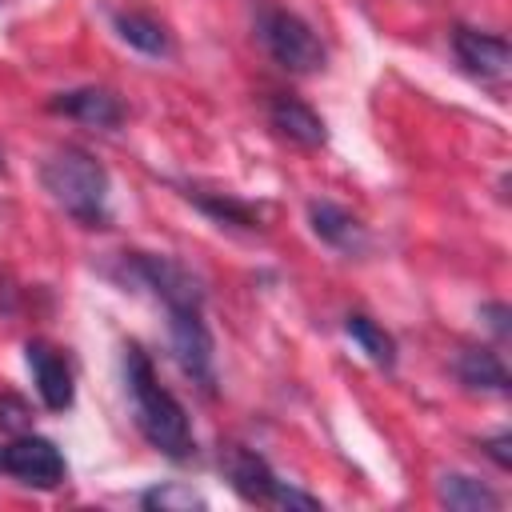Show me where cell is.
<instances>
[{"label":"cell","mask_w":512,"mask_h":512,"mask_svg":"<svg viewBox=\"0 0 512 512\" xmlns=\"http://www.w3.org/2000/svg\"><path fill=\"white\" fill-rule=\"evenodd\" d=\"M124 384H128V396H132V412H136V424L144 432V440L172 456V460H184L192 452V428H188V416L180 408V400L156 380V368L152 360L128 344L124 348Z\"/></svg>","instance_id":"obj_1"},{"label":"cell","mask_w":512,"mask_h":512,"mask_svg":"<svg viewBox=\"0 0 512 512\" xmlns=\"http://www.w3.org/2000/svg\"><path fill=\"white\" fill-rule=\"evenodd\" d=\"M44 192L80 224H104L108 220V172L80 148H60L40 168Z\"/></svg>","instance_id":"obj_2"},{"label":"cell","mask_w":512,"mask_h":512,"mask_svg":"<svg viewBox=\"0 0 512 512\" xmlns=\"http://www.w3.org/2000/svg\"><path fill=\"white\" fill-rule=\"evenodd\" d=\"M256 36H260V44H264V52L280 64V68H288V72H316V68H324V44H320V36L296 16V12H284V8H268L264 16H260V24H256Z\"/></svg>","instance_id":"obj_3"},{"label":"cell","mask_w":512,"mask_h":512,"mask_svg":"<svg viewBox=\"0 0 512 512\" xmlns=\"http://www.w3.org/2000/svg\"><path fill=\"white\" fill-rule=\"evenodd\" d=\"M164 308H168V340H172L176 364L184 368V376L192 384L212 392L216 368H212V336L204 324V300H180V304H164Z\"/></svg>","instance_id":"obj_4"},{"label":"cell","mask_w":512,"mask_h":512,"mask_svg":"<svg viewBox=\"0 0 512 512\" xmlns=\"http://www.w3.org/2000/svg\"><path fill=\"white\" fill-rule=\"evenodd\" d=\"M228 480L232 488L248 500V504H276V508H316L312 496L296 492L288 480H280L256 452H244V448H232L228 452Z\"/></svg>","instance_id":"obj_5"},{"label":"cell","mask_w":512,"mask_h":512,"mask_svg":"<svg viewBox=\"0 0 512 512\" xmlns=\"http://www.w3.org/2000/svg\"><path fill=\"white\" fill-rule=\"evenodd\" d=\"M0 468L16 476L28 488H56L64 480V456L44 436H16L8 448H0Z\"/></svg>","instance_id":"obj_6"},{"label":"cell","mask_w":512,"mask_h":512,"mask_svg":"<svg viewBox=\"0 0 512 512\" xmlns=\"http://www.w3.org/2000/svg\"><path fill=\"white\" fill-rule=\"evenodd\" d=\"M452 48H456V60L464 64V72L476 76L480 84H504L508 80L512 48H508L504 36L476 32V28H456L452 32Z\"/></svg>","instance_id":"obj_7"},{"label":"cell","mask_w":512,"mask_h":512,"mask_svg":"<svg viewBox=\"0 0 512 512\" xmlns=\"http://www.w3.org/2000/svg\"><path fill=\"white\" fill-rule=\"evenodd\" d=\"M24 356H28V368H32V380H36V392H40L44 408H52V412L72 408V368H68V360L44 340H32L24 348Z\"/></svg>","instance_id":"obj_8"},{"label":"cell","mask_w":512,"mask_h":512,"mask_svg":"<svg viewBox=\"0 0 512 512\" xmlns=\"http://www.w3.org/2000/svg\"><path fill=\"white\" fill-rule=\"evenodd\" d=\"M48 108L60 112V116H72L80 124H92V128H116L120 116H124L120 100L108 88H72V92H60V96L48 100Z\"/></svg>","instance_id":"obj_9"},{"label":"cell","mask_w":512,"mask_h":512,"mask_svg":"<svg viewBox=\"0 0 512 512\" xmlns=\"http://www.w3.org/2000/svg\"><path fill=\"white\" fill-rule=\"evenodd\" d=\"M268 120H272V128H276L280 136H288V140L300 144V148H320V144L328 140L324 120H320L308 104H300V100H292V96H276V100L268 104Z\"/></svg>","instance_id":"obj_10"},{"label":"cell","mask_w":512,"mask_h":512,"mask_svg":"<svg viewBox=\"0 0 512 512\" xmlns=\"http://www.w3.org/2000/svg\"><path fill=\"white\" fill-rule=\"evenodd\" d=\"M308 220H312V232L324 244L340 248V252H360L364 240H368L364 236V224L352 212H344L340 204H332V200H312L308 204Z\"/></svg>","instance_id":"obj_11"},{"label":"cell","mask_w":512,"mask_h":512,"mask_svg":"<svg viewBox=\"0 0 512 512\" xmlns=\"http://www.w3.org/2000/svg\"><path fill=\"white\" fill-rule=\"evenodd\" d=\"M456 376L476 392H508V368L488 348H464L456 360Z\"/></svg>","instance_id":"obj_12"},{"label":"cell","mask_w":512,"mask_h":512,"mask_svg":"<svg viewBox=\"0 0 512 512\" xmlns=\"http://www.w3.org/2000/svg\"><path fill=\"white\" fill-rule=\"evenodd\" d=\"M116 32H120V40L124 44H132V48H140L144 56H164L168 52V32H164V24L156 20V16H148V12H116Z\"/></svg>","instance_id":"obj_13"},{"label":"cell","mask_w":512,"mask_h":512,"mask_svg":"<svg viewBox=\"0 0 512 512\" xmlns=\"http://www.w3.org/2000/svg\"><path fill=\"white\" fill-rule=\"evenodd\" d=\"M440 500L456 512H492V508H500V496L488 484H480L472 476H460V472L440 476Z\"/></svg>","instance_id":"obj_14"},{"label":"cell","mask_w":512,"mask_h":512,"mask_svg":"<svg viewBox=\"0 0 512 512\" xmlns=\"http://www.w3.org/2000/svg\"><path fill=\"white\" fill-rule=\"evenodd\" d=\"M344 332L352 336V344L376 364V368H392L396 364V344H392V336L376 324V320H368V316H360V312H352L348 320H344Z\"/></svg>","instance_id":"obj_15"},{"label":"cell","mask_w":512,"mask_h":512,"mask_svg":"<svg viewBox=\"0 0 512 512\" xmlns=\"http://www.w3.org/2000/svg\"><path fill=\"white\" fill-rule=\"evenodd\" d=\"M196 204L212 216V220H220V224H240V228H256V216H252V208L248 204H240V200H228V196H196Z\"/></svg>","instance_id":"obj_16"},{"label":"cell","mask_w":512,"mask_h":512,"mask_svg":"<svg viewBox=\"0 0 512 512\" xmlns=\"http://www.w3.org/2000/svg\"><path fill=\"white\" fill-rule=\"evenodd\" d=\"M144 504L160 508V512H168V508H204V500L192 488H180V484H164V488L144 492Z\"/></svg>","instance_id":"obj_17"},{"label":"cell","mask_w":512,"mask_h":512,"mask_svg":"<svg viewBox=\"0 0 512 512\" xmlns=\"http://www.w3.org/2000/svg\"><path fill=\"white\" fill-rule=\"evenodd\" d=\"M0 424H4V428H24V424H28V408H24V400L4 396V400H0Z\"/></svg>","instance_id":"obj_18"},{"label":"cell","mask_w":512,"mask_h":512,"mask_svg":"<svg viewBox=\"0 0 512 512\" xmlns=\"http://www.w3.org/2000/svg\"><path fill=\"white\" fill-rule=\"evenodd\" d=\"M488 452H492V460H496L500 468H508V464H512V452H508V436H496V440H488Z\"/></svg>","instance_id":"obj_19"},{"label":"cell","mask_w":512,"mask_h":512,"mask_svg":"<svg viewBox=\"0 0 512 512\" xmlns=\"http://www.w3.org/2000/svg\"><path fill=\"white\" fill-rule=\"evenodd\" d=\"M484 316H492L488 324H492L500 336H508V324H504V320H508V308H504V304H488V308H484Z\"/></svg>","instance_id":"obj_20"},{"label":"cell","mask_w":512,"mask_h":512,"mask_svg":"<svg viewBox=\"0 0 512 512\" xmlns=\"http://www.w3.org/2000/svg\"><path fill=\"white\" fill-rule=\"evenodd\" d=\"M0 168H4V164H0Z\"/></svg>","instance_id":"obj_21"}]
</instances>
